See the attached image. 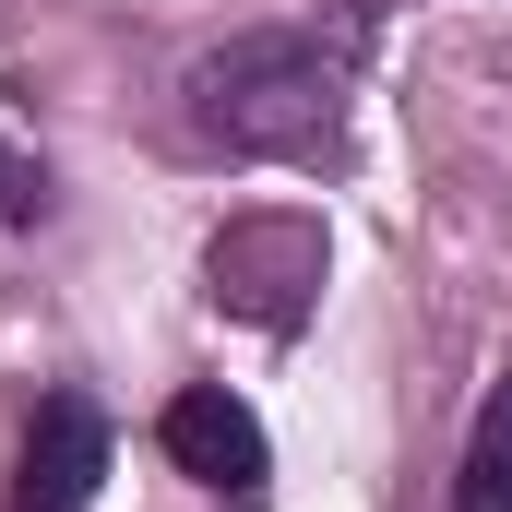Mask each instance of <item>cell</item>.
Returning <instances> with one entry per match:
<instances>
[{"instance_id":"4","label":"cell","mask_w":512,"mask_h":512,"mask_svg":"<svg viewBox=\"0 0 512 512\" xmlns=\"http://www.w3.org/2000/svg\"><path fill=\"white\" fill-rule=\"evenodd\" d=\"M108 477V417L96 393H48L36 429H24V477H12V512H84Z\"/></svg>"},{"instance_id":"5","label":"cell","mask_w":512,"mask_h":512,"mask_svg":"<svg viewBox=\"0 0 512 512\" xmlns=\"http://www.w3.org/2000/svg\"><path fill=\"white\" fill-rule=\"evenodd\" d=\"M453 512H512V382L477 405V441H465V489Z\"/></svg>"},{"instance_id":"3","label":"cell","mask_w":512,"mask_h":512,"mask_svg":"<svg viewBox=\"0 0 512 512\" xmlns=\"http://www.w3.org/2000/svg\"><path fill=\"white\" fill-rule=\"evenodd\" d=\"M155 441H167V465H179V477H203V489H227V501H262V465H274V453H262V417H251L227 382L167 393Z\"/></svg>"},{"instance_id":"2","label":"cell","mask_w":512,"mask_h":512,"mask_svg":"<svg viewBox=\"0 0 512 512\" xmlns=\"http://www.w3.org/2000/svg\"><path fill=\"white\" fill-rule=\"evenodd\" d=\"M322 227L310 215H239V227H215V251H203V286H215V310H239L262 334H298L310 322V298H322Z\"/></svg>"},{"instance_id":"6","label":"cell","mask_w":512,"mask_h":512,"mask_svg":"<svg viewBox=\"0 0 512 512\" xmlns=\"http://www.w3.org/2000/svg\"><path fill=\"white\" fill-rule=\"evenodd\" d=\"M24 203H36V167H24V155L0 143V215H24Z\"/></svg>"},{"instance_id":"1","label":"cell","mask_w":512,"mask_h":512,"mask_svg":"<svg viewBox=\"0 0 512 512\" xmlns=\"http://www.w3.org/2000/svg\"><path fill=\"white\" fill-rule=\"evenodd\" d=\"M334 108L346 96H334L322 36L262 24V36H227V48L191 60V131L227 143V155H322L334 143Z\"/></svg>"}]
</instances>
